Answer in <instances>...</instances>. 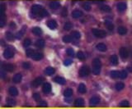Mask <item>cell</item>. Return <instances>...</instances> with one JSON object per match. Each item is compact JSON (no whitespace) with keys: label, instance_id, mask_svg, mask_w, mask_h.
I'll list each match as a JSON object with an SVG mask.
<instances>
[{"label":"cell","instance_id":"obj_44","mask_svg":"<svg viewBox=\"0 0 132 109\" xmlns=\"http://www.w3.org/2000/svg\"><path fill=\"white\" fill-rule=\"evenodd\" d=\"M67 53H68V55L71 56V57H74V49H71V48H69V49H67Z\"/></svg>","mask_w":132,"mask_h":109},{"label":"cell","instance_id":"obj_39","mask_svg":"<svg viewBox=\"0 0 132 109\" xmlns=\"http://www.w3.org/2000/svg\"><path fill=\"white\" fill-rule=\"evenodd\" d=\"M35 51L33 50V49H27V52H26V54H27V57H31L32 56H33V54L35 53Z\"/></svg>","mask_w":132,"mask_h":109},{"label":"cell","instance_id":"obj_23","mask_svg":"<svg viewBox=\"0 0 132 109\" xmlns=\"http://www.w3.org/2000/svg\"><path fill=\"white\" fill-rule=\"evenodd\" d=\"M54 81L59 84H65V80H64L63 77H60V76H56V77L54 79Z\"/></svg>","mask_w":132,"mask_h":109},{"label":"cell","instance_id":"obj_47","mask_svg":"<svg viewBox=\"0 0 132 109\" xmlns=\"http://www.w3.org/2000/svg\"><path fill=\"white\" fill-rule=\"evenodd\" d=\"M33 98L36 101H39L40 99H41V95H40L39 93H35V94H33Z\"/></svg>","mask_w":132,"mask_h":109},{"label":"cell","instance_id":"obj_2","mask_svg":"<svg viewBox=\"0 0 132 109\" xmlns=\"http://www.w3.org/2000/svg\"><path fill=\"white\" fill-rule=\"evenodd\" d=\"M92 32L94 35L95 37L99 38V39H102V38H105L107 36V32L103 30H99V29H93Z\"/></svg>","mask_w":132,"mask_h":109},{"label":"cell","instance_id":"obj_28","mask_svg":"<svg viewBox=\"0 0 132 109\" xmlns=\"http://www.w3.org/2000/svg\"><path fill=\"white\" fill-rule=\"evenodd\" d=\"M64 97H66V98H70L73 95V89H65L64 92Z\"/></svg>","mask_w":132,"mask_h":109},{"label":"cell","instance_id":"obj_4","mask_svg":"<svg viewBox=\"0 0 132 109\" xmlns=\"http://www.w3.org/2000/svg\"><path fill=\"white\" fill-rule=\"evenodd\" d=\"M4 57L7 59H10L14 57V52L11 49H6L4 51Z\"/></svg>","mask_w":132,"mask_h":109},{"label":"cell","instance_id":"obj_15","mask_svg":"<svg viewBox=\"0 0 132 109\" xmlns=\"http://www.w3.org/2000/svg\"><path fill=\"white\" fill-rule=\"evenodd\" d=\"M125 9H126V4H125V3L120 2L117 4V10H118L119 12H124V11H125Z\"/></svg>","mask_w":132,"mask_h":109},{"label":"cell","instance_id":"obj_21","mask_svg":"<svg viewBox=\"0 0 132 109\" xmlns=\"http://www.w3.org/2000/svg\"><path fill=\"white\" fill-rule=\"evenodd\" d=\"M104 24H105V25L107 26V28L110 31H113L114 25H113V23H112V21H106Z\"/></svg>","mask_w":132,"mask_h":109},{"label":"cell","instance_id":"obj_32","mask_svg":"<svg viewBox=\"0 0 132 109\" xmlns=\"http://www.w3.org/2000/svg\"><path fill=\"white\" fill-rule=\"evenodd\" d=\"M32 33L36 35H40L42 34V30H41V29L40 27H34L32 29Z\"/></svg>","mask_w":132,"mask_h":109},{"label":"cell","instance_id":"obj_24","mask_svg":"<svg viewBox=\"0 0 132 109\" xmlns=\"http://www.w3.org/2000/svg\"><path fill=\"white\" fill-rule=\"evenodd\" d=\"M78 91L80 94H84V93H86V91H87L86 85H85L84 84H80L79 85H78Z\"/></svg>","mask_w":132,"mask_h":109},{"label":"cell","instance_id":"obj_35","mask_svg":"<svg viewBox=\"0 0 132 109\" xmlns=\"http://www.w3.org/2000/svg\"><path fill=\"white\" fill-rule=\"evenodd\" d=\"M100 9L102 11V12H110L111 11H112L111 7H109V6H107V5H102V6H101Z\"/></svg>","mask_w":132,"mask_h":109},{"label":"cell","instance_id":"obj_17","mask_svg":"<svg viewBox=\"0 0 132 109\" xmlns=\"http://www.w3.org/2000/svg\"><path fill=\"white\" fill-rule=\"evenodd\" d=\"M59 6H60V4H59V1H52V2H50V7L51 9H54V10L58 9L59 7Z\"/></svg>","mask_w":132,"mask_h":109},{"label":"cell","instance_id":"obj_19","mask_svg":"<svg viewBox=\"0 0 132 109\" xmlns=\"http://www.w3.org/2000/svg\"><path fill=\"white\" fill-rule=\"evenodd\" d=\"M47 25H48V27H49L50 29H51V30H54V29H55L56 27H57V23H56L55 21L50 20V21H49L47 22Z\"/></svg>","mask_w":132,"mask_h":109},{"label":"cell","instance_id":"obj_29","mask_svg":"<svg viewBox=\"0 0 132 109\" xmlns=\"http://www.w3.org/2000/svg\"><path fill=\"white\" fill-rule=\"evenodd\" d=\"M115 88L117 91H121L122 89L125 88V84H124V83H122V82H118L116 84Z\"/></svg>","mask_w":132,"mask_h":109},{"label":"cell","instance_id":"obj_6","mask_svg":"<svg viewBox=\"0 0 132 109\" xmlns=\"http://www.w3.org/2000/svg\"><path fill=\"white\" fill-rule=\"evenodd\" d=\"M100 102V98L98 96H93L89 99V105L90 106H95L97 105Z\"/></svg>","mask_w":132,"mask_h":109},{"label":"cell","instance_id":"obj_52","mask_svg":"<svg viewBox=\"0 0 132 109\" xmlns=\"http://www.w3.org/2000/svg\"><path fill=\"white\" fill-rule=\"evenodd\" d=\"M67 13H68V12H67V9H66V8L63 9L62 12H61V14H62V17H67Z\"/></svg>","mask_w":132,"mask_h":109},{"label":"cell","instance_id":"obj_45","mask_svg":"<svg viewBox=\"0 0 132 109\" xmlns=\"http://www.w3.org/2000/svg\"><path fill=\"white\" fill-rule=\"evenodd\" d=\"M22 67H23L24 69H27V70H28V69L31 68V64L27 62H24L23 63H22Z\"/></svg>","mask_w":132,"mask_h":109},{"label":"cell","instance_id":"obj_25","mask_svg":"<svg viewBox=\"0 0 132 109\" xmlns=\"http://www.w3.org/2000/svg\"><path fill=\"white\" fill-rule=\"evenodd\" d=\"M25 32H26V28H25V27H23V28H22L20 31H18L17 33V35H16V38H17V39H22V36H23L24 34H25Z\"/></svg>","mask_w":132,"mask_h":109},{"label":"cell","instance_id":"obj_18","mask_svg":"<svg viewBox=\"0 0 132 109\" xmlns=\"http://www.w3.org/2000/svg\"><path fill=\"white\" fill-rule=\"evenodd\" d=\"M31 58L35 61H40L43 58V53H35L31 57Z\"/></svg>","mask_w":132,"mask_h":109},{"label":"cell","instance_id":"obj_36","mask_svg":"<svg viewBox=\"0 0 132 109\" xmlns=\"http://www.w3.org/2000/svg\"><path fill=\"white\" fill-rule=\"evenodd\" d=\"M72 39H73V38L70 35H65V36L63 37V41L64 43H70L72 41Z\"/></svg>","mask_w":132,"mask_h":109},{"label":"cell","instance_id":"obj_27","mask_svg":"<svg viewBox=\"0 0 132 109\" xmlns=\"http://www.w3.org/2000/svg\"><path fill=\"white\" fill-rule=\"evenodd\" d=\"M74 104L76 106H78V107H81V106L84 105V100L82 98H78L76 100L74 101Z\"/></svg>","mask_w":132,"mask_h":109},{"label":"cell","instance_id":"obj_38","mask_svg":"<svg viewBox=\"0 0 132 109\" xmlns=\"http://www.w3.org/2000/svg\"><path fill=\"white\" fill-rule=\"evenodd\" d=\"M6 38H7L8 40H13L14 39V35L12 33H11V32H7L6 33Z\"/></svg>","mask_w":132,"mask_h":109},{"label":"cell","instance_id":"obj_22","mask_svg":"<svg viewBox=\"0 0 132 109\" xmlns=\"http://www.w3.org/2000/svg\"><path fill=\"white\" fill-rule=\"evenodd\" d=\"M117 32H118L119 35H124L127 33V29L124 26H119L118 29H117Z\"/></svg>","mask_w":132,"mask_h":109},{"label":"cell","instance_id":"obj_49","mask_svg":"<svg viewBox=\"0 0 132 109\" xmlns=\"http://www.w3.org/2000/svg\"><path fill=\"white\" fill-rule=\"evenodd\" d=\"M37 105L40 106V107H46L47 106V102L46 101H40V102H38Z\"/></svg>","mask_w":132,"mask_h":109},{"label":"cell","instance_id":"obj_12","mask_svg":"<svg viewBox=\"0 0 132 109\" xmlns=\"http://www.w3.org/2000/svg\"><path fill=\"white\" fill-rule=\"evenodd\" d=\"M4 70H7V71L12 72L14 70H15V66L12 63H8V64H5V65H4Z\"/></svg>","mask_w":132,"mask_h":109},{"label":"cell","instance_id":"obj_46","mask_svg":"<svg viewBox=\"0 0 132 109\" xmlns=\"http://www.w3.org/2000/svg\"><path fill=\"white\" fill-rule=\"evenodd\" d=\"M40 16H41V17H48V16H49V13H48V12L46 9L43 8V10L41 11V13H40Z\"/></svg>","mask_w":132,"mask_h":109},{"label":"cell","instance_id":"obj_48","mask_svg":"<svg viewBox=\"0 0 132 109\" xmlns=\"http://www.w3.org/2000/svg\"><path fill=\"white\" fill-rule=\"evenodd\" d=\"M72 62H73V61H72L71 59H66V60L64 62V66H70L72 64Z\"/></svg>","mask_w":132,"mask_h":109},{"label":"cell","instance_id":"obj_34","mask_svg":"<svg viewBox=\"0 0 132 109\" xmlns=\"http://www.w3.org/2000/svg\"><path fill=\"white\" fill-rule=\"evenodd\" d=\"M110 75H111V77L114 78V79L120 77V72H119L118 70H112Z\"/></svg>","mask_w":132,"mask_h":109},{"label":"cell","instance_id":"obj_50","mask_svg":"<svg viewBox=\"0 0 132 109\" xmlns=\"http://www.w3.org/2000/svg\"><path fill=\"white\" fill-rule=\"evenodd\" d=\"M5 5L4 4H1L0 5V13H4V12H5Z\"/></svg>","mask_w":132,"mask_h":109},{"label":"cell","instance_id":"obj_30","mask_svg":"<svg viewBox=\"0 0 132 109\" xmlns=\"http://www.w3.org/2000/svg\"><path fill=\"white\" fill-rule=\"evenodd\" d=\"M71 36H72V38H73V39H80V37H81V34H80L78 31L74 30V31H73L71 33Z\"/></svg>","mask_w":132,"mask_h":109},{"label":"cell","instance_id":"obj_31","mask_svg":"<svg viewBox=\"0 0 132 109\" xmlns=\"http://www.w3.org/2000/svg\"><path fill=\"white\" fill-rule=\"evenodd\" d=\"M36 46L38 48H43L45 46V40L42 39H37L36 41Z\"/></svg>","mask_w":132,"mask_h":109},{"label":"cell","instance_id":"obj_42","mask_svg":"<svg viewBox=\"0 0 132 109\" xmlns=\"http://www.w3.org/2000/svg\"><path fill=\"white\" fill-rule=\"evenodd\" d=\"M31 44V41L30 39H26L25 40L23 41V46L25 48H27Z\"/></svg>","mask_w":132,"mask_h":109},{"label":"cell","instance_id":"obj_11","mask_svg":"<svg viewBox=\"0 0 132 109\" xmlns=\"http://www.w3.org/2000/svg\"><path fill=\"white\" fill-rule=\"evenodd\" d=\"M96 49H97L98 51L100 52H106L107 49V45L105 44H102V43H100V44H97L96 46Z\"/></svg>","mask_w":132,"mask_h":109},{"label":"cell","instance_id":"obj_26","mask_svg":"<svg viewBox=\"0 0 132 109\" xmlns=\"http://www.w3.org/2000/svg\"><path fill=\"white\" fill-rule=\"evenodd\" d=\"M110 62L112 65L116 66L118 64V57H117L116 55H112V57H110Z\"/></svg>","mask_w":132,"mask_h":109},{"label":"cell","instance_id":"obj_43","mask_svg":"<svg viewBox=\"0 0 132 109\" xmlns=\"http://www.w3.org/2000/svg\"><path fill=\"white\" fill-rule=\"evenodd\" d=\"M77 57H78L79 60H83V59L85 58V55L83 52L80 51V52H78V53H77Z\"/></svg>","mask_w":132,"mask_h":109},{"label":"cell","instance_id":"obj_3","mask_svg":"<svg viewBox=\"0 0 132 109\" xmlns=\"http://www.w3.org/2000/svg\"><path fill=\"white\" fill-rule=\"evenodd\" d=\"M89 68L88 66H83L79 70V76L81 77H86L89 75Z\"/></svg>","mask_w":132,"mask_h":109},{"label":"cell","instance_id":"obj_13","mask_svg":"<svg viewBox=\"0 0 132 109\" xmlns=\"http://www.w3.org/2000/svg\"><path fill=\"white\" fill-rule=\"evenodd\" d=\"M22 74H21V73H17V74H16L15 76H13L12 81H13V83H15V84H18V83H20L21 81H22Z\"/></svg>","mask_w":132,"mask_h":109},{"label":"cell","instance_id":"obj_8","mask_svg":"<svg viewBox=\"0 0 132 109\" xmlns=\"http://www.w3.org/2000/svg\"><path fill=\"white\" fill-rule=\"evenodd\" d=\"M43 81H44V79H43L42 77H37L32 81L31 85L33 86V87H37V86H39L40 84H42Z\"/></svg>","mask_w":132,"mask_h":109},{"label":"cell","instance_id":"obj_14","mask_svg":"<svg viewBox=\"0 0 132 109\" xmlns=\"http://www.w3.org/2000/svg\"><path fill=\"white\" fill-rule=\"evenodd\" d=\"M83 16V12L80 10H74L72 12V17H74V19H78Z\"/></svg>","mask_w":132,"mask_h":109},{"label":"cell","instance_id":"obj_9","mask_svg":"<svg viewBox=\"0 0 132 109\" xmlns=\"http://www.w3.org/2000/svg\"><path fill=\"white\" fill-rule=\"evenodd\" d=\"M8 93L11 96H12V97H16V96L18 95V90H17V88L14 87V86H11V87L9 88Z\"/></svg>","mask_w":132,"mask_h":109},{"label":"cell","instance_id":"obj_40","mask_svg":"<svg viewBox=\"0 0 132 109\" xmlns=\"http://www.w3.org/2000/svg\"><path fill=\"white\" fill-rule=\"evenodd\" d=\"M128 74H127V71L125 70H123L120 72V79H125L127 77Z\"/></svg>","mask_w":132,"mask_h":109},{"label":"cell","instance_id":"obj_51","mask_svg":"<svg viewBox=\"0 0 132 109\" xmlns=\"http://www.w3.org/2000/svg\"><path fill=\"white\" fill-rule=\"evenodd\" d=\"M7 102L8 104H10V105H13V104H15V100L12 99V98H8Z\"/></svg>","mask_w":132,"mask_h":109},{"label":"cell","instance_id":"obj_10","mask_svg":"<svg viewBox=\"0 0 132 109\" xmlns=\"http://www.w3.org/2000/svg\"><path fill=\"white\" fill-rule=\"evenodd\" d=\"M42 90H43V92H44L45 94H49V93L51 91L50 84H49V83H45V84H43Z\"/></svg>","mask_w":132,"mask_h":109},{"label":"cell","instance_id":"obj_41","mask_svg":"<svg viewBox=\"0 0 132 109\" xmlns=\"http://www.w3.org/2000/svg\"><path fill=\"white\" fill-rule=\"evenodd\" d=\"M119 106L120 107H129L130 106V102L127 100H123L119 103Z\"/></svg>","mask_w":132,"mask_h":109},{"label":"cell","instance_id":"obj_37","mask_svg":"<svg viewBox=\"0 0 132 109\" xmlns=\"http://www.w3.org/2000/svg\"><path fill=\"white\" fill-rule=\"evenodd\" d=\"M73 28V24L70 23V22H66L64 25V29L65 30H70Z\"/></svg>","mask_w":132,"mask_h":109},{"label":"cell","instance_id":"obj_16","mask_svg":"<svg viewBox=\"0 0 132 109\" xmlns=\"http://www.w3.org/2000/svg\"><path fill=\"white\" fill-rule=\"evenodd\" d=\"M54 71H55V70H54V68L52 67H48L45 69V74L47 75V76H51V75H53L54 73Z\"/></svg>","mask_w":132,"mask_h":109},{"label":"cell","instance_id":"obj_20","mask_svg":"<svg viewBox=\"0 0 132 109\" xmlns=\"http://www.w3.org/2000/svg\"><path fill=\"white\" fill-rule=\"evenodd\" d=\"M6 23V17L4 13H0V26L4 27Z\"/></svg>","mask_w":132,"mask_h":109},{"label":"cell","instance_id":"obj_5","mask_svg":"<svg viewBox=\"0 0 132 109\" xmlns=\"http://www.w3.org/2000/svg\"><path fill=\"white\" fill-rule=\"evenodd\" d=\"M120 56L122 59H126L129 57V51L126 48L122 47L120 49Z\"/></svg>","mask_w":132,"mask_h":109},{"label":"cell","instance_id":"obj_33","mask_svg":"<svg viewBox=\"0 0 132 109\" xmlns=\"http://www.w3.org/2000/svg\"><path fill=\"white\" fill-rule=\"evenodd\" d=\"M82 7H83V8L84 9L85 11H87V12H89L90 10H91V4H89V3H83V4H82Z\"/></svg>","mask_w":132,"mask_h":109},{"label":"cell","instance_id":"obj_1","mask_svg":"<svg viewBox=\"0 0 132 109\" xmlns=\"http://www.w3.org/2000/svg\"><path fill=\"white\" fill-rule=\"evenodd\" d=\"M101 67H102V62L99 58H95L93 61V74L97 76L100 74Z\"/></svg>","mask_w":132,"mask_h":109},{"label":"cell","instance_id":"obj_7","mask_svg":"<svg viewBox=\"0 0 132 109\" xmlns=\"http://www.w3.org/2000/svg\"><path fill=\"white\" fill-rule=\"evenodd\" d=\"M43 10V7L41 5H33L31 7V12H33L34 14H37L40 15L41 12Z\"/></svg>","mask_w":132,"mask_h":109}]
</instances>
